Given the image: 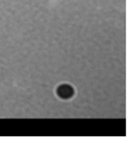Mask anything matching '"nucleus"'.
Listing matches in <instances>:
<instances>
[{
	"label": "nucleus",
	"instance_id": "nucleus-1",
	"mask_svg": "<svg viewBox=\"0 0 133 146\" xmlns=\"http://www.w3.org/2000/svg\"><path fill=\"white\" fill-rule=\"evenodd\" d=\"M57 95L62 99H69L73 95V88L68 84H62L57 88Z\"/></svg>",
	"mask_w": 133,
	"mask_h": 146
}]
</instances>
